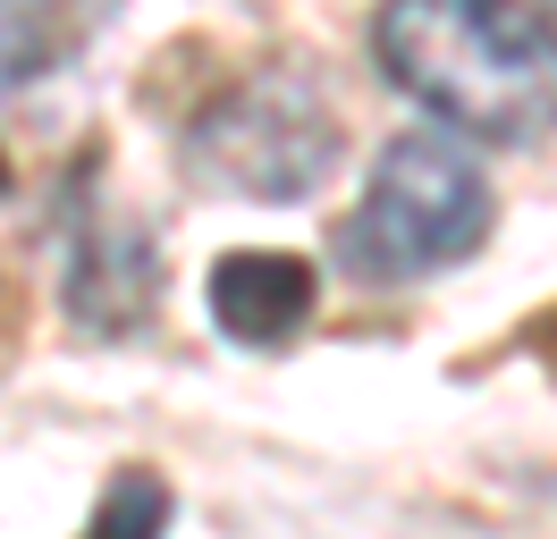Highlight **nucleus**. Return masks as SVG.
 I'll return each mask as SVG.
<instances>
[{"instance_id":"1","label":"nucleus","mask_w":557,"mask_h":539,"mask_svg":"<svg viewBox=\"0 0 557 539\" xmlns=\"http://www.w3.org/2000/svg\"><path fill=\"white\" fill-rule=\"evenodd\" d=\"M388 85L490 143H541L557 127V51L523 0H381L372 17Z\"/></svg>"},{"instance_id":"5","label":"nucleus","mask_w":557,"mask_h":539,"mask_svg":"<svg viewBox=\"0 0 557 539\" xmlns=\"http://www.w3.org/2000/svg\"><path fill=\"white\" fill-rule=\"evenodd\" d=\"M211 321L228 346H253V354H271L287 337L313 321L321 303V270L305 253H220L211 262Z\"/></svg>"},{"instance_id":"8","label":"nucleus","mask_w":557,"mask_h":539,"mask_svg":"<svg viewBox=\"0 0 557 539\" xmlns=\"http://www.w3.org/2000/svg\"><path fill=\"white\" fill-rule=\"evenodd\" d=\"M541 34H549V51H557V0H541Z\"/></svg>"},{"instance_id":"2","label":"nucleus","mask_w":557,"mask_h":539,"mask_svg":"<svg viewBox=\"0 0 557 539\" xmlns=\"http://www.w3.org/2000/svg\"><path fill=\"white\" fill-rule=\"evenodd\" d=\"M490 220H498L490 177L456 135H397L355 202V220L338 228V262L355 278H422V270L482 253Z\"/></svg>"},{"instance_id":"3","label":"nucleus","mask_w":557,"mask_h":539,"mask_svg":"<svg viewBox=\"0 0 557 539\" xmlns=\"http://www.w3.org/2000/svg\"><path fill=\"white\" fill-rule=\"evenodd\" d=\"M338 161V118L305 76H245L186 135V168L237 202H305Z\"/></svg>"},{"instance_id":"4","label":"nucleus","mask_w":557,"mask_h":539,"mask_svg":"<svg viewBox=\"0 0 557 539\" xmlns=\"http://www.w3.org/2000/svg\"><path fill=\"white\" fill-rule=\"evenodd\" d=\"M69 321H85L94 337H136L152 321V303H161V253H152V236L127 228V220H85L69 253Z\"/></svg>"},{"instance_id":"9","label":"nucleus","mask_w":557,"mask_h":539,"mask_svg":"<svg viewBox=\"0 0 557 539\" xmlns=\"http://www.w3.org/2000/svg\"><path fill=\"white\" fill-rule=\"evenodd\" d=\"M0 195H9V152H0Z\"/></svg>"},{"instance_id":"6","label":"nucleus","mask_w":557,"mask_h":539,"mask_svg":"<svg viewBox=\"0 0 557 539\" xmlns=\"http://www.w3.org/2000/svg\"><path fill=\"white\" fill-rule=\"evenodd\" d=\"M94 26L85 0H0V85H35Z\"/></svg>"},{"instance_id":"7","label":"nucleus","mask_w":557,"mask_h":539,"mask_svg":"<svg viewBox=\"0 0 557 539\" xmlns=\"http://www.w3.org/2000/svg\"><path fill=\"white\" fill-rule=\"evenodd\" d=\"M161 531H170V480L144 464H119L102 505H94V523H85V539H161Z\"/></svg>"}]
</instances>
